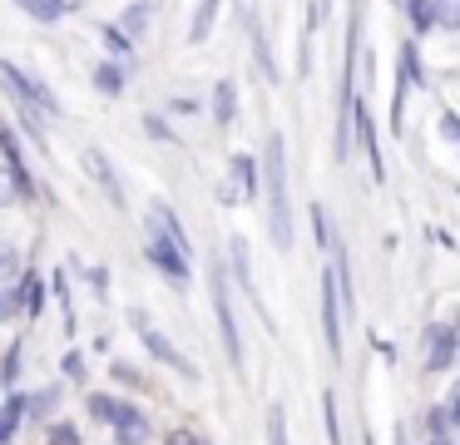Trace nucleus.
Segmentation results:
<instances>
[{"label":"nucleus","instance_id":"1","mask_svg":"<svg viewBox=\"0 0 460 445\" xmlns=\"http://www.w3.org/2000/svg\"><path fill=\"white\" fill-rule=\"evenodd\" d=\"M262 183H268V233H272V247L288 253L292 247V203H288V144L282 134L272 129L268 134V148H262Z\"/></svg>","mask_w":460,"mask_h":445},{"label":"nucleus","instance_id":"2","mask_svg":"<svg viewBox=\"0 0 460 445\" xmlns=\"http://www.w3.org/2000/svg\"><path fill=\"white\" fill-rule=\"evenodd\" d=\"M213 312H218V336H223V352H228L233 371H243V336H238V316H233L228 302V272L213 263Z\"/></svg>","mask_w":460,"mask_h":445},{"label":"nucleus","instance_id":"3","mask_svg":"<svg viewBox=\"0 0 460 445\" xmlns=\"http://www.w3.org/2000/svg\"><path fill=\"white\" fill-rule=\"evenodd\" d=\"M0 79H5V89H11L15 104H31L35 114H60V99L50 94V89L40 85L35 75H25V69H15L11 59H0Z\"/></svg>","mask_w":460,"mask_h":445},{"label":"nucleus","instance_id":"4","mask_svg":"<svg viewBox=\"0 0 460 445\" xmlns=\"http://www.w3.org/2000/svg\"><path fill=\"white\" fill-rule=\"evenodd\" d=\"M134 332H139V342H144V352H149V356H154V361H164V366H173V371H179V376H183V381H199V366H193V361H189V356H183V352H179V346H173V342H169V336H164V332H159V326H149V322H144V316H139V322H134Z\"/></svg>","mask_w":460,"mask_h":445},{"label":"nucleus","instance_id":"5","mask_svg":"<svg viewBox=\"0 0 460 445\" xmlns=\"http://www.w3.org/2000/svg\"><path fill=\"white\" fill-rule=\"evenodd\" d=\"M144 253H149V263L159 267V272L169 277L173 287H189V282H193V267H189V253H179V247H173L169 237L149 233V243H144Z\"/></svg>","mask_w":460,"mask_h":445},{"label":"nucleus","instance_id":"6","mask_svg":"<svg viewBox=\"0 0 460 445\" xmlns=\"http://www.w3.org/2000/svg\"><path fill=\"white\" fill-rule=\"evenodd\" d=\"M460 361V346H456V326L450 322H430L426 326V371L440 376Z\"/></svg>","mask_w":460,"mask_h":445},{"label":"nucleus","instance_id":"7","mask_svg":"<svg viewBox=\"0 0 460 445\" xmlns=\"http://www.w3.org/2000/svg\"><path fill=\"white\" fill-rule=\"evenodd\" d=\"M322 342H327L332 361H341V297H337V277H332V267L322 272Z\"/></svg>","mask_w":460,"mask_h":445},{"label":"nucleus","instance_id":"8","mask_svg":"<svg viewBox=\"0 0 460 445\" xmlns=\"http://www.w3.org/2000/svg\"><path fill=\"white\" fill-rule=\"evenodd\" d=\"M252 193H258V158L238 154V158H233L228 183L218 188V198H223V203H238V198H252Z\"/></svg>","mask_w":460,"mask_h":445},{"label":"nucleus","instance_id":"9","mask_svg":"<svg viewBox=\"0 0 460 445\" xmlns=\"http://www.w3.org/2000/svg\"><path fill=\"white\" fill-rule=\"evenodd\" d=\"M149 415L139 405H124V415L114 421V445H149Z\"/></svg>","mask_w":460,"mask_h":445},{"label":"nucleus","instance_id":"10","mask_svg":"<svg viewBox=\"0 0 460 445\" xmlns=\"http://www.w3.org/2000/svg\"><path fill=\"white\" fill-rule=\"evenodd\" d=\"M84 168H90V178H100V188L110 193V203H114V208H124V188H119V178H114L110 158H104L100 148H90V154H84Z\"/></svg>","mask_w":460,"mask_h":445},{"label":"nucleus","instance_id":"11","mask_svg":"<svg viewBox=\"0 0 460 445\" xmlns=\"http://www.w3.org/2000/svg\"><path fill=\"white\" fill-rule=\"evenodd\" d=\"M25 415H31V401H25V396H11V401L0 405V445L15 441V431L25 425Z\"/></svg>","mask_w":460,"mask_h":445},{"label":"nucleus","instance_id":"12","mask_svg":"<svg viewBox=\"0 0 460 445\" xmlns=\"http://www.w3.org/2000/svg\"><path fill=\"white\" fill-rule=\"evenodd\" d=\"M351 114H357V129H361V148H367V158H371V178H376V183H381V178H386V168H381V148H376V129H371V114H367V109H351Z\"/></svg>","mask_w":460,"mask_h":445},{"label":"nucleus","instance_id":"13","mask_svg":"<svg viewBox=\"0 0 460 445\" xmlns=\"http://www.w3.org/2000/svg\"><path fill=\"white\" fill-rule=\"evenodd\" d=\"M124 405H129V401H119V396L90 391V401H84V411H90V421H100V425H114V421L124 415Z\"/></svg>","mask_w":460,"mask_h":445},{"label":"nucleus","instance_id":"14","mask_svg":"<svg viewBox=\"0 0 460 445\" xmlns=\"http://www.w3.org/2000/svg\"><path fill=\"white\" fill-rule=\"evenodd\" d=\"M60 396H65V386H60V381L40 386L35 396H25V401H31V415H40V421H55V405H60Z\"/></svg>","mask_w":460,"mask_h":445},{"label":"nucleus","instance_id":"15","mask_svg":"<svg viewBox=\"0 0 460 445\" xmlns=\"http://www.w3.org/2000/svg\"><path fill=\"white\" fill-rule=\"evenodd\" d=\"M15 292H21V312H25V316H35V312H40V302H45V282H40L35 272H21Z\"/></svg>","mask_w":460,"mask_h":445},{"label":"nucleus","instance_id":"16","mask_svg":"<svg viewBox=\"0 0 460 445\" xmlns=\"http://www.w3.org/2000/svg\"><path fill=\"white\" fill-rule=\"evenodd\" d=\"M233 114H238V89L228 85V79H223L218 89H213V119H218L223 129L233 124Z\"/></svg>","mask_w":460,"mask_h":445},{"label":"nucleus","instance_id":"17","mask_svg":"<svg viewBox=\"0 0 460 445\" xmlns=\"http://www.w3.org/2000/svg\"><path fill=\"white\" fill-rule=\"evenodd\" d=\"M233 272H238V287L248 297H258V287H252V267H248V243H243V237H233Z\"/></svg>","mask_w":460,"mask_h":445},{"label":"nucleus","instance_id":"18","mask_svg":"<svg viewBox=\"0 0 460 445\" xmlns=\"http://www.w3.org/2000/svg\"><path fill=\"white\" fill-rule=\"evenodd\" d=\"M401 79H406V85H416V89H426V85H430V79H426V69H420L416 45H401Z\"/></svg>","mask_w":460,"mask_h":445},{"label":"nucleus","instance_id":"19","mask_svg":"<svg viewBox=\"0 0 460 445\" xmlns=\"http://www.w3.org/2000/svg\"><path fill=\"white\" fill-rule=\"evenodd\" d=\"M94 89L114 99V94L124 89V69H119V65H110V59H104V65H94Z\"/></svg>","mask_w":460,"mask_h":445},{"label":"nucleus","instance_id":"20","mask_svg":"<svg viewBox=\"0 0 460 445\" xmlns=\"http://www.w3.org/2000/svg\"><path fill=\"white\" fill-rule=\"evenodd\" d=\"M149 10H154V0H134V5L124 10V30H129L134 40H139L144 30H149Z\"/></svg>","mask_w":460,"mask_h":445},{"label":"nucleus","instance_id":"21","mask_svg":"<svg viewBox=\"0 0 460 445\" xmlns=\"http://www.w3.org/2000/svg\"><path fill=\"white\" fill-rule=\"evenodd\" d=\"M218 5L223 0H203L199 5V15H193V30H189V40L199 45V40H208V30H213V15H218Z\"/></svg>","mask_w":460,"mask_h":445},{"label":"nucleus","instance_id":"22","mask_svg":"<svg viewBox=\"0 0 460 445\" xmlns=\"http://www.w3.org/2000/svg\"><path fill=\"white\" fill-rule=\"evenodd\" d=\"M430 15L440 30H460V0H430Z\"/></svg>","mask_w":460,"mask_h":445},{"label":"nucleus","instance_id":"23","mask_svg":"<svg viewBox=\"0 0 460 445\" xmlns=\"http://www.w3.org/2000/svg\"><path fill=\"white\" fill-rule=\"evenodd\" d=\"M100 35H104V45H110V55H114V59H129V49H134V40H129V35H124V30H119V25H104V30H100Z\"/></svg>","mask_w":460,"mask_h":445},{"label":"nucleus","instance_id":"24","mask_svg":"<svg viewBox=\"0 0 460 445\" xmlns=\"http://www.w3.org/2000/svg\"><path fill=\"white\" fill-rule=\"evenodd\" d=\"M406 10H411V25H416V35L436 30V15H430V0H406Z\"/></svg>","mask_w":460,"mask_h":445},{"label":"nucleus","instance_id":"25","mask_svg":"<svg viewBox=\"0 0 460 445\" xmlns=\"http://www.w3.org/2000/svg\"><path fill=\"white\" fill-rule=\"evenodd\" d=\"M420 431H426V435H450L446 405H426V415H420Z\"/></svg>","mask_w":460,"mask_h":445},{"label":"nucleus","instance_id":"26","mask_svg":"<svg viewBox=\"0 0 460 445\" xmlns=\"http://www.w3.org/2000/svg\"><path fill=\"white\" fill-rule=\"evenodd\" d=\"M15 272H21V247L0 243V277H5V282H15Z\"/></svg>","mask_w":460,"mask_h":445},{"label":"nucleus","instance_id":"27","mask_svg":"<svg viewBox=\"0 0 460 445\" xmlns=\"http://www.w3.org/2000/svg\"><path fill=\"white\" fill-rule=\"evenodd\" d=\"M268 445H288V415H282V405L268 411Z\"/></svg>","mask_w":460,"mask_h":445},{"label":"nucleus","instance_id":"28","mask_svg":"<svg viewBox=\"0 0 460 445\" xmlns=\"http://www.w3.org/2000/svg\"><path fill=\"white\" fill-rule=\"evenodd\" d=\"M65 5H75V0H35V5H31V15L50 25V20H60V15H65Z\"/></svg>","mask_w":460,"mask_h":445},{"label":"nucleus","instance_id":"29","mask_svg":"<svg viewBox=\"0 0 460 445\" xmlns=\"http://www.w3.org/2000/svg\"><path fill=\"white\" fill-rule=\"evenodd\" d=\"M50 445H80V431H75L70 421H50V435H45Z\"/></svg>","mask_w":460,"mask_h":445},{"label":"nucleus","instance_id":"30","mask_svg":"<svg viewBox=\"0 0 460 445\" xmlns=\"http://www.w3.org/2000/svg\"><path fill=\"white\" fill-rule=\"evenodd\" d=\"M15 193H21V183H15L11 164H0V208H11V203H15Z\"/></svg>","mask_w":460,"mask_h":445},{"label":"nucleus","instance_id":"31","mask_svg":"<svg viewBox=\"0 0 460 445\" xmlns=\"http://www.w3.org/2000/svg\"><path fill=\"white\" fill-rule=\"evenodd\" d=\"M322 405H327V411H322V415H327V441L332 445H341V425H337V396H322Z\"/></svg>","mask_w":460,"mask_h":445},{"label":"nucleus","instance_id":"32","mask_svg":"<svg viewBox=\"0 0 460 445\" xmlns=\"http://www.w3.org/2000/svg\"><path fill=\"white\" fill-rule=\"evenodd\" d=\"M15 376H21V342L5 352V366H0V381H5V386H15Z\"/></svg>","mask_w":460,"mask_h":445},{"label":"nucleus","instance_id":"33","mask_svg":"<svg viewBox=\"0 0 460 445\" xmlns=\"http://www.w3.org/2000/svg\"><path fill=\"white\" fill-rule=\"evenodd\" d=\"M440 405H446V421H450V431H456V425H460V381L450 386V396Z\"/></svg>","mask_w":460,"mask_h":445},{"label":"nucleus","instance_id":"34","mask_svg":"<svg viewBox=\"0 0 460 445\" xmlns=\"http://www.w3.org/2000/svg\"><path fill=\"white\" fill-rule=\"evenodd\" d=\"M60 366H65V376H70V381H80V376H84V356L80 352H65Z\"/></svg>","mask_w":460,"mask_h":445},{"label":"nucleus","instance_id":"35","mask_svg":"<svg viewBox=\"0 0 460 445\" xmlns=\"http://www.w3.org/2000/svg\"><path fill=\"white\" fill-rule=\"evenodd\" d=\"M440 134H446L450 144H460V114H450V109H446V114H440Z\"/></svg>","mask_w":460,"mask_h":445},{"label":"nucleus","instance_id":"36","mask_svg":"<svg viewBox=\"0 0 460 445\" xmlns=\"http://www.w3.org/2000/svg\"><path fill=\"white\" fill-rule=\"evenodd\" d=\"M312 227H317V243L322 247H332V233H327V218H322V208L312 203Z\"/></svg>","mask_w":460,"mask_h":445},{"label":"nucleus","instance_id":"37","mask_svg":"<svg viewBox=\"0 0 460 445\" xmlns=\"http://www.w3.org/2000/svg\"><path fill=\"white\" fill-rule=\"evenodd\" d=\"M144 129H149L154 138H164V144H169V138H173L169 129H164V119H159V114H149V119H144Z\"/></svg>","mask_w":460,"mask_h":445},{"label":"nucleus","instance_id":"38","mask_svg":"<svg viewBox=\"0 0 460 445\" xmlns=\"http://www.w3.org/2000/svg\"><path fill=\"white\" fill-rule=\"evenodd\" d=\"M169 445H208L203 435H193V431H179V435H169Z\"/></svg>","mask_w":460,"mask_h":445},{"label":"nucleus","instance_id":"39","mask_svg":"<svg viewBox=\"0 0 460 445\" xmlns=\"http://www.w3.org/2000/svg\"><path fill=\"white\" fill-rule=\"evenodd\" d=\"M420 445H450V435H426Z\"/></svg>","mask_w":460,"mask_h":445},{"label":"nucleus","instance_id":"40","mask_svg":"<svg viewBox=\"0 0 460 445\" xmlns=\"http://www.w3.org/2000/svg\"><path fill=\"white\" fill-rule=\"evenodd\" d=\"M15 5H25V10H31V5H35V0H15Z\"/></svg>","mask_w":460,"mask_h":445},{"label":"nucleus","instance_id":"41","mask_svg":"<svg viewBox=\"0 0 460 445\" xmlns=\"http://www.w3.org/2000/svg\"><path fill=\"white\" fill-rule=\"evenodd\" d=\"M456 346H460V322H456Z\"/></svg>","mask_w":460,"mask_h":445}]
</instances>
